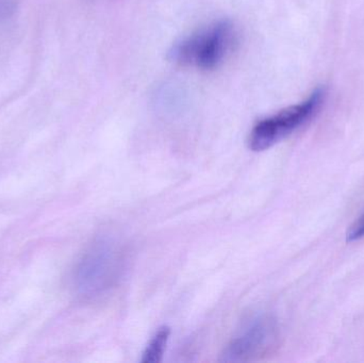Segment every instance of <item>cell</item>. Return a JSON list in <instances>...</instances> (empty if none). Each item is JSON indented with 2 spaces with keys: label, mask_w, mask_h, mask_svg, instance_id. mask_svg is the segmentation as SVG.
I'll list each match as a JSON object with an SVG mask.
<instances>
[{
  "label": "cell",
  "mask_w": 364,
  "mask_h": 363,
  "mask_svg": "<svg viewBox=\"0 0 364 363\" xmlns=\"http://www.w3.org/2000/svg\"><path fill=\"white\" fill-rule=\"evenodd\" d=\"M325 97V89L318 87L304 102L259 121L250 136V148L254 151H263L290 136L320 110Z\"/></svg>",
  "instance_id": "3957f363"
},
{
  "label": "cell",
  "mask_w": 364,
  "mask_h": 363,
  "mask_svg": "<svg viewBox=\"0 0 364 363\" xmlns=\"http://www.w3.org/2000/svg\"><path fill=\"white\" fill-rule=\"evenodd\" d=\"M171 330L168 327H162L156 332L151 342L147 345L143 353L141 362L143 363H158L161 362L164 352L170 339Z\"/></svg>",
  "instance_id": "5b68a950"
},
{
  "label": "cell",
  "mask_w": 364,
  "mask_h": 363,
  "mask_svg": "<svg viewBox=\"0 0 364 363\" xmlns=\"http://www.w3.org/2000/svg\"><path fill=\"white\" fill-rule=\"evenodd\" d=\"M364 238V213L354 224L350 226L348 232V241H357Z\"/></svg>",
  "instance_id": "52a82bcc"
},
{
  "label": "cell",
  "mask_w": 364,
  "mask_h": 363,
  "mask_svg": "<svg viewBox=\"0 0 364 363\" xmlns=\"http://www.w3.org/2000/svg\"><path fill=\"white\" fill-rule=\"evenodd\" d=\"M16 0H0V23L13 16L16 11Z\"/></svg>",
  "instance_id": "8992f818"
},
{
  "label": "cell",
  "mask_w": 364,
  "mask_h": 363,
  "mask_svg": "<svg viewBox=\"0 0 364 363\" xmlns=\"http://www.w3.org/2000/svg\"><path fill=\"white\" fill-rule=\"evenodd\" d=\"M232 38V25L229 21H218L175 44L170 51L171 60L201 70H213L226 57Z\"/></svg>",
  "instance_id": "7a4b0ae2"
},
{
  "label": "cell",
  "mask_w": 364,
  "mask_h": 363,
  "mask_svg": "<svg viewBox=\"0 0 364 363\" xmlns=\"http://www.w3.org/2000/svg\"><path fill=\"white\" fill-rule=\"evenodd\" d=\"M126 251L121 243L108 238L94 241L82 254L73 274L77 293L95 298L112 289L123 275Z\"/></svg>",
  "instance_id": "6da1fadb"
},
{
  "label": "cell",
  "mask_w": 364,
  "mask_h": 363,
  "mask_svg": "<svg viewBox=\"0 0 364 363\" xmlns=\"http://www.w3.org/2000/svg\"><path fill=\"white\" fill-rule=\"evenodd\" d=\"M275 338V322L271 318L265 315L254 318L227 345L222 355V362H254L269 351Z\"/></svg>",
  "instance_id": "277c9868"
}]
</instances>
